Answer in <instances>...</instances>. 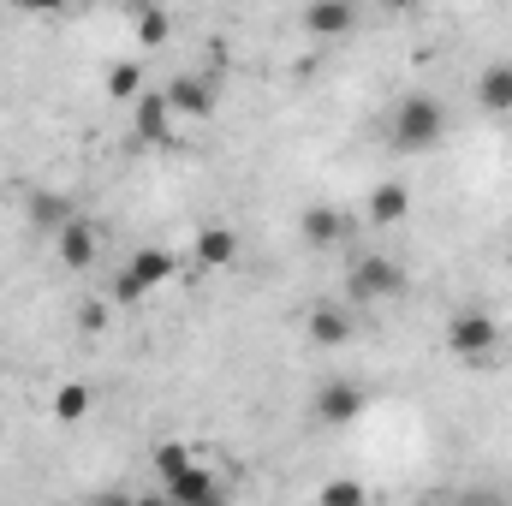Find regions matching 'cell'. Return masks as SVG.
<instances>
[{"mask_svg": "<svg viewBox=\"0 0 512 506\" xmlns=\"http://www.w3.org/2000/svg\"><path fill=\"white\" fill-rule=\"evenodd\" d=\"M447 137V114H441V102L435 96H399V108H393V120H387V143L399 149V155H423V149H435Z\"/></svg>", "mask_w": 512, "mask_h": 506, "instance_id": "cell-1", "label": "cell"}, {"mask_svg": "<svg viewBox=\"0 0 512 506\" xmlns=\"http://www.w3.org/2000/svg\"><path fill=\"white\" fill-rule=\"evenodd\" d=\"M447 352L459 358V364H471V370H489L495 364V352H501V316L495 310H453L447 316Z\"/></svg>", "mask_w": 512, "mask_h": 506, "instance_id": "cell-2", "label": "cell"}, {"mask_svg": "<svg viewBox=\"0 0 512 506\" xmlns=\"http://www.w3.org/2000/svg\"><path fill=\"white\" fill-rule=\"evenodd\" d=\"M405 292V268L393 262V256H358L352 268H346V304L358 310V304H387V298H399Z\"/></svg>", "mask_w": 512, "mask_h": 506, "instance_id": "cell-3", "label": "cell"}, {"mask_svg": "<svg viewBox=\"0 0 512 506\" xmlns=\"http://www.w3.org/2000/svg\"><path fill=\"white\" fill-rule=\"evenodd\" d=\"M364 405H370V393H364L358 381H346V376L322 381V387H316V399H310V411H316V423H322V429H352V423L364 417Z\"/></svg>", "mask_w": 512, "mask_h": 506, "instance_id": "cell-4", "label": "cell"}, {"mask_svg": "<svg viewBox=\"0 0 512 506\" xmlns=\"http://www.w3.org/2000/svg\"><path fill=\"white\" fill-rule=\"evenodd\" d=\"M167 102H173L179 120H215L221 90H215V78H203V72H173V78H167Z\"/></svg>", "mask_w": 512, "mask_h": 506, "instance_id": "cell-5", "label": "cell"}, {"mask_svg": "<svg viewBox=\"0 0 512 506\" xmlns=\"http://www.w3.org/2000/svg\"><path fill=\"white\" fill-rule=\"evenodd\" d=\"M298 239H304L310 251H334V245H352V239H358V221L340 215V209H328V203H310V209L298 215Z\"/></svg>", "mask_w": 512, "mask_h": 506, "instance_id": "cell-6", "label": "cell"}, {"mask_svg": "<svg viewBox=\"0 0 512 506\" xmlns=\"http://www.w3.org/2000/svg\"><path fill=\"white\" fill-rule=\"evenodd\" d=\"M304 334H310L322 352H340V346L358 340V316H352V304H316V310L304 316Z\"/></svg>", "mask_w": 512, "mask_h": 506, "instance_id": "cell-7", "label": "cell"}, {"mask_svg": "<svg viewBox=\"0 0 512 506\" xmlns=\"http://www.w3.org/2000/svg\"><path fill=\"white\" fill-rule=\"evenodd\" d=\"M358 30V0H310L304 6V36L310 42H340Z\"/></svg>", "mask_w": 512, "mask_h": 506, "instance_id": "cell-8", "label": "cell"}, {"mask_svg": "<svg viewBox=\"0 0 512 506\" xmlns=\"http://www.w3.org/2000/svg\"><path fill=\"white\" fill-rule=\"evenodd\" d=\"M173 102H167V90H143L137 102H131V131H137V143H173Z\"/></svg>", "mask_w": 512, "mask_h": 506, "instance_id": "cell-9", "label": "cell"}, {"mask_svg": "<svg viewBox=\"0 0 512 506\" xmlns=\"http://www.w3.org/2000/svg\"><path fill=\"white\" fill-rule=\"evenodd\" d=\"M173 501H185V506H221L227 501V489H221V477L209 471V459H197V465H185L179 477H167L161 483Z\"/></svg>", "mask_w": 512, "mask_h": 506, "instance_id": "cell-10", "label": "cell"}, {"mask_svg": "<svg viewBox=\"0 0 512 506\" xmlns=\"http://www.w3.org/2000/svg\"><path fill=\"white\" fill-rule=\"evenodd\" d=\"M24 215H30V227H36V233H48V239H54V233L78 215V203H72L66 191H30V197H24Z\"/></svg>", "mask_w": 512, "mask_h": 506, "instance_id": "cell-11", "label": "cell"}, {"mask_svg": "<svg viewBox=\"0 0 512 506\" xmlns=\"http://www.w3.org/2000/svg\"><path fill=\"white\" fill-rule=\"evenodd\" d=\"M54 256H60V268H90V262H96V227H90L84 215H72V221L54 233Z\"/></svg>", "mask_w": 512, "mask_h": 506, "instance_id": "cell-12", "label": "cell"}, {"mask_svg": "<svg viewBox=\"0 0 512 506\" xmlns=\"http://www.w3.org/2000/svg\"><path fill=\"white\" fill-rule=\"evenodd\" d=\"M405 215H411V185H405V179H382V185L370 191L364 221H370V227H399Z\"/></svg>", "mask_w": 512, "mask_h": 506, "instance_id": "cell-13", "label": "cell"}, {"mask_svg": "<svg viewBox=\"0 0 512 506\" xmlns=\"http://www.w3.org/2000/svg\"><path fill=\"white\" fill-rule=\"evenodd\" d=\"M197 268H233L239 262V233L227 227V221H209L203 233H197Z\"/></svg>", "mask_w": 512, "mask_h": 506, "instance_id": "cell-14", "label": "cell"}, {"mask_svg": "<svg viewBox=\"0 0 512 506\" xmlns=\"http://www.w3.org/2000/svg\"><path fill=\"white\" fill-rule=\"evenodd\" d=\"M477 108L483 114H512V60H495V66H483L477 72Z\"/></svg>", "mask_w": 512, "mask_h": 506, "instance_id": "cell-15", "label": "cell"}, {"mask_svg": "<svg viewBox=\"0 0 512 506\" xmlns=\"http://www.w3.org/2000/svg\"><path fill=\"white\" fill-rule=\"evenodd\" d=\"M126 268L137 274V280H143V286H149V292H155V286H167V280L179 274V256L161 251V245H143V251H131Z\"/></svg>", "mask_w": 512, "mask_h": 506, "instance_id": "cell-16", "label": "cell"}, {"mask_svg": "<svg viewBox=\"0 0 512 506\" xmlns=\"http://www.w3.org/2000/svg\"><path fill=\"white\" fill-rule=\"evenodd\" d=\"M131 24H137V48H161L167 36H173V18H167V6L155 0V6H143V12H131Z\"/></svg>", "mask_w": 512, "mask_h": 506, "instance_id": "cell-17", "label": "cell"}, {"mask_svg": "<svg viewBox=\"0 0 512 506\" xmlns=\"http://www.w3.org/2000/svg\"><path fill=\"white\" fill-rule=\"evenodd\" d=\"M102 84H108V96H114V102H137V96L149 90V84H143V66H137V60H114Z\"/></svg>", "mask_w": 512, "mask_h": 506, "instance_id": "cell-18", "label": "cell"}, {"mask_svg": "<svg viewBox=\"0 0 512 506\" xmlns=\"http://www.w3.org/2000/svg\"><path fill=\"white\" fill-rule=\"evenodd\" d=\"M54 417H60V423H84V417H90V387H84V381H66V387L54 393Z\"/></svg>", "mask_w": 512, "mask_h": 506, "instance_id": "cell-19", "label": "cell"}, {"mask_svg": "<svg viewBox=\"0 0 512 506\" xmlns=\"http://www.w3.org/2000/svg\"><path fill=\"white\" fill-rule=\"evenodd\" d=\"M185 465H197V453H191L185 441H161V447H155V477H161V483H167V477H179Z\"/></svg>", "mask_w": 512, "mask_h": 506, "instance_id": "cell-20", "label": "cell"}, {"mask_svg": "<svg viewBox=\"0 0 512 506\" xmlns=\"http://www.w3.org/2000/svg\"><path fill=\"white\" fill-rule=\"evenodd\" d=\"M108 298H114V310H131V304H143V298H149V286H143L131 268H120V274L108 280Z\"/></svg>", "mask_w": 512, "mask_h": 506, "instance_id": "cell-21", "label": "cell"}, {"mask_svg": "<svg viewBox=\"0 0 512 506\" xmlns=\"http://www.w3.org/2000/svg\"><path fill=\"white\" fill-rule=\"evenodd\" d=\"M316 501H322V506H364V501H370V489H364L358 477H340V483H328Z\"/></svg>", "mask_w": 512, "mask_h": 506, "instance_id": "cell-22", "label": "cell"}, {"mask_svg": "<svg viewBox=\"0 0 512 506\" xmlns=\"http://www.w3.org/2000/svg\"><path fill=\"white\" fill-rule=\"evenodd\" d=\"M108 322H114V298H90V304H78V328H84V334H108Z\"/></svg>", "mask_w": 512, "mask_h": 506, "instance_id": "cell-23", "label": "cell"}, {"mask_svg": "<svg viewBox=\"0 0 512 506\" xmlns=\"http://www.w3.org/2000/svg\"><path fill=\"white\" fill-rule=\"evenodd\" d=\"M6 6H18V12H36V18H48V12H66L72 0H6Z\"/></svg>", "mask_w": 512, "mask_h": 506, "instance_id": "cell-24", "label": "cell"}, {"mask_svg": "<svg viewBox=\"0 0 512 506\" xmlns=\"http://www.w3.org/2000/svg\"><path fill=\"white\" fill-rule=\"evenodd\" d=\"M120 6H126V12H143V6H155V0H120Z\"/></svg>", "mask_w": 512, "mask_h": 506, "instance_id": "cell-25", "label": "cell"}, {"mask_svg": "<svg viewBox=\"0 0 512 506\" xmlns=\"http://www.w3.org/2000/svg\"><path fill=\"white\" fill-rule=\"evenodd\" d=\"M0 30H6V0H0Z\"/></svg>", "mask_w": 512, "mask_h": 506, "instance_id": "cell-26", "label": "cell"}]
</instances>
